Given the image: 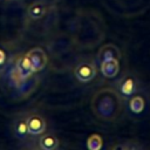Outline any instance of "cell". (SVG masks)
Masks as SVG:
<instances>
[{"instance_id": "1", "label": "cell", "mask_w": 150, "mask_h": 150, "mask_svg": "<svg viewBox=\"0 0 150 150\" xmlns=\"http://www.w3.org/2000/svg\"><path fill=\"white\" fill-rule=\"evenodd\" d=\"M27 124H28V130H29V135L32 136H38V135H42L46 131V121L45 118L36 114V112H32L29 114L27 117Z\"/></svg>"}, {"instance_id": "2", "label": "cell", "mask_w": 150, "mask_h": 150, "mask_svg": "<svg viewBox=\"0 0 150 150\" xmlns=\"http://www.w3.org/2000/svg\"><path fill=\"white\" fill-rule=\"evenodd\" d=\"M74 74L76 76V79L81 82H89L90 80H93L96 75V69L95 66L91 62L84 61V62H80L74 70Z\"/></svg>"}, {"instance_id": "3", "label": "cell", "mask_w": 150, "mask_h": 150, "mask_svg": "<svg viewBox=\"0 0 150 150\" xmlns=\"http://www.w3.org/2000/svg\"><path fill=\"white\" fill-rule=\"evenodd\" d=\"M27 54H28V56H29V59H30V62H32L34 73L42 70V69L47 66L48 57H47V54L45 53V50H43L42 48L35 47V48L30 49Z\"/></svg>"}, {"instance_id": "4", "label": "cell", "mask_w": 150, "mask_h": 150, "mask_svg": "<svg viewBox=\"0 0 150 150\" xmlns=\"http://www.w3.org/2000/svg\"><path fill=\"white\" fill-rule=\"evenodd\" d=\"M120 64L117 59H105L101 61V71L105 77H114L118 74Z\"/></svg>"}, {"instance_id": "5", "label": "cell", "mask_w": 150, "mask_h": 150, "mask_svg": "<svg viewBox=\"0 0 150 150\" xmlns=\"http://www.w3.org/2000/svg\"><path fill=\"white\" fill-rule=\"evenodd\" d=\"M13 132L16 138L23 141L28 137L29 130H28V124L26 117H18L13 122Z\"/></svg>"}, {"instance_id": "6", "label": "cell", "mask_w": 150, "mask_h": 150, "mask_svg": "<svg viewBox=\"0 0 150 150\" xmlns=\"http://www.w3.org/2000/svg\"><path fill=\"white\" fill-rule=\"evenodd\" d=\"M136 88H137L136 81L131 75L124 76L120 82V91L124 97H129L132 94H135Z\"/></svg>"}, {"instance_id": "7", "label": "cell", "mask_w": 150, "mask_h": 150, "mask_svg": "<svg viewBox=\"0 0 150 150\" xmlns=\"http://www.w3.org/2000/svg\"><path fill=\"white\" fill-rule=\"evenodd\" d=\"M47 6L42 1H35L27 8V16L32 20H38L45 15Z\"/></svg>"}, {"instance_id": "8", "label": "cell", "mask_w": 150, "mask_h": 150, "mask_svg": "<svg viewBox=\"0 0 150 150\" xmlns=\"http://www.w3.org/2000/svg\"><path fill=\"white\" fill-rule=\"evenodd\" d=\"M39 146L42 150H55L59 146V139L53 134H42L39 139Z\"/></svg>"}, {"instance_id": "9", "label": "cell", "mask_w": 150, "mask_h": 150, "mask_svg": "<svg viewBox=\"0 0 150 150\" xmlns=\"http://www.w3.org/2000/svg\"><path fill=\"white\" fill-rule=\"evenodd\" d=\"M11 60H12V53L9 47H7L5 43H0V73H2L8 68Z\"/></svg>"}, {"instance_id": "10", "label": "cell", "mask_w": 150, "mask_h": 150, "mask_svg": "<svg viewBox=\"0 0 150 150\" xmlns=\"http://www.w3.org/2000/svg\"><path fill=\"white\" fill-rule=\"evenodd\" d=\"M100 55H101V61L102 60H105V59H117V60L120 59V52H118V49L115 46H111V45L104 46L101 49Z\"/></svg>"}, {"instance_id": "11", "label": "cell", "mask_w": 150, "mask_h": 150, "mask_svg": "<svg viewBox=\"0 0 150 150\" xmlns=\"http://www.w3.org/2000/svg\"><path fill=\"white\" fill-rule=\"evenodd\" d=\"M129 108L134 114H139L144 109V100L142 96H134L129 102Z\"/></svg>"}, {"instance_id": "12", "label": "cell", "mask_w": 150, "mask_h": 150, "mask_svg": "<svg viewBox=\"0 0 150 150\" xmlns=\"http://www.w3.org/2000/svg\"><path fill=\"white\" fill-rule=\"evenodd\" d=\"M102 145H103L102 137L98 134H93L87 139V146L90 150H100L102 148Z\"/></svg>"}, {"instance_id": "13", "label": "cell", "mask_w": 150, "mask_h": 150, "mask_svg": "<svg viewBox=\"0 0 150 150\" xmlns=\"http://www.w3.org/2000/svg\"><path fill=\"white\" fill-rule=\"evenodd\" d=\"M143 148L141 144H132V143H121V144H116L112 146V149L115 150H136V149H141Z\"/></svg>"}]
</instances>
